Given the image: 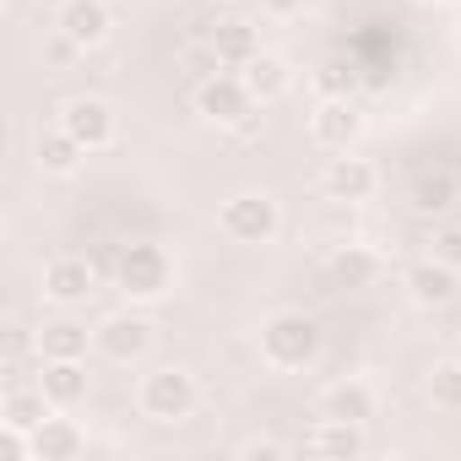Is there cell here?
<instances>
[{
  "instance_id": "6da1fadb",
  "label": "cell",
  "mask_w": 461,
  "mask_h": 461,
  "mask_svg": "<svg viewBox=\"0 0 461 461\" xmlns=\"http://www.w3.org/2000/svg\"><path fill=\"white\" fill-rule=\"evenodd\" d=\"M256 348H261V364H267V369H277V375H304V369L321 364L326 331H321V321L304 315V310H272V315L261 321V331H256Z\"/></svg>"
},
{
  "instance_id": "7a4b0ae2",
  "label": "cell",
  "mask_w": 461,
  "mask_h": 461,
  "mask_svg": "<svg viewBox=\"0 0 461 461\" xmlns=\"http://www.w3.org/2000/svg\"><path fill=\"white\" fill-rule=\"evenodd\" d=\"M174 277H179V267H174V256L158 240H136L114 261V288L125 294V304H158V299H168Z\"/></svg>"
},
{
  "instance_id": "3957f363",
  "label": "cell",
  "mask_w": 461,
  "mask_h": 461,
  "mask_svg": "<svg viewBox=\"0 0 461 461\" xmlns=\"http://www.w3.org/2000/svg\"><path fill=\"white\" fill-rule=\"evenodd\" d=\"M195 407H201V385L179 364H158V369H147L136 380V412L152 418V423H163V429L195 418Z\"/></svg>"
},
{
  "instance_id": "277c9868",
  "label": "cell",
  "mask_w": 461,
  "mask_h": 461,
  "mask_svg": "<svg viewBox=\"0 0 461 461\" xmlns=\"http://www.w3.org/2000/svg\"><path fill=\"white\" fill-rule=\"evenodd\" d=\"M217 228L228 245H272L283 234V206L267 190H234L217 206Z\"/></svg>"
},
{
  "instance_id": "5b68a950",
  "label": "cell",
  "mask_w": 461,
  "mask_h": 461,
  "mask_svg": "<svg viewBox=\"0 0 461 461\" xmlns=\"http://www.w3.org/2000/svg\"><path fill=\"white\" fill-rule=\"evenodd\" d=\"M195 114L212 120V125H222V131H240L245 136V131H256L261 104H256V93L245 87L240 71H217V77L195 82Z\"/></svg>"
},
{
  "instance_id": "8992f818",
  "label": "cell",
  "mask_w": 461,
  "mask_h": 461,
  "mask_svg": "<svg viewBox=\"0 0 461 461\" xmlns=\"http://www.w3.org/2000/svg\"><path fill=\"white\" fill-rule=\"evenodd\" d=\"M152 342H158V326H152L136 304H131V310H114V315H104V321L93 326V353L109 358V364H120V369L147 364Z\"/></svg>"
},
{
  "instance_id": "52a82bcc",
  "label": "cell",
  "mask_w": 461,
  "mask_h": 461,
  "mask_svg": "<svg viewBox=\"0 0 461 461\" xmlns=\"http://www.w3.org/2000/svg\"><path fill=\"white\" fill-rule=\"evenodd\" d=\"M310 141L331 158V152H358L364 141V109L358 98H321L310 109Z\"/></svg>"
},
{
  "instance_id": "ba28073f",
  "label": "cell",
  "mask_w": 461,
  "mask_h": 461,
  "mask_svg": "<svg viewBox=\"0 0 461 461\" xmlns=\"http://www.w3.org/2000/svg\"><path fill=\"white\" fill-rule=\"evenodd\" d=\"M60 125L87 147V158H93V152H109L114 136H120V114H114V104H109V98H93V93L71 98V104L60 109Z\"/></svg>"
},
{
  "instance_id": "9c48e42d",
  "label": "cell",
  "mask_w": 461,
  "mask_h": 461,
  "mask_svg": "<svg viewBox=\"0 0 461 461\" xmlns=\"http://www.w3.org/2000/svg\"><path fill=\"white\" fill-rule=\"evenodd\" d=\"M321 185H326L331 201H342V206H364V201L380 195V168H375L369 158H358V152H331Z\"/></svg>"
},
{
  "instance_id": "30bf717a",
  "label": "cell",
  "mask_w": 461,
  "mask_h": 461,
  "mask_svg": "<svg viewBox=\"0 0 461 461\" xmlns=\"http://www.w3.org/2000/svg\"><path fill=\"white\" fill-rule=\"evenodd\" d=\"M98 294V267L87 256H55L44 261V299L55 310H82Z\"/></svg>"
},
{
  "instance_id": "8fae6325",
  "label": "cell",
  "mask_w": 461,
  "mask_h": 461,
  "mask_svg": "<svg viewBox=\"0 0 461 461\" xmlns=\"http://www.w3.org/2000/svg\"><path fill=\"white\" fill-rule=\"evenodd\" d=\"M402 288H407V299H412L418 310H445V304H456V294H461V272L445 267V261H434V256H423L418 267H407Z\"/></svg>"
},
{
  "instance_id": "7c38bea8",
  "label": "cell",
  "mask_w": 461,
  "mask_h": 461,
  "mask_svg": "<svg viewBox=\"0 0 461 461\" xmlns=\"http://www.w3.org/2000/svg\"><path fill=\"white\" fill-rule=\"evenodd\" d=\"M55 28L87 55V50H98L104 39H109V28H114V17H109V0H60V12H55Z\"/></svg>"
},
{
  "instance_id": "4fadbf2b",
  "label": "cell",
  "mask_w": 461,
  "mask_h": 461,
  "mask_svg": "<svg viewBox=\"0 0 461 461\" xmlns=\"http://www.w3.org/2000/svg\"><path fill=\"white\" fill-rule=\"evenodd\" d=\"M33 385L50 396V407L71 412V407H82V402H87V358H44Z\"/></svg>"
},
{
  "instance_id": "5bb4252c",
  "label": "cell",
  "mask_w": 461,
  "mask_h": 461,
  "mask_svg": "<svg viewBox=\"0 0 461 461\" xmlns=\"http://www.w3.org/2000/svg\"><path fill=\"white\" fill-rule=\"evenodd\" d=\"M82 158H87V147H82L60 120L33 136V163H39V174H50V179H71V174L82 168Z\"/></svg>"
},
{
  "instance_id": "9a60e30c",
  "label": "cell",
  "mask_w": 461,
  "mask_h": 461,
  "mask_svg": "<svg viewBox=\"0 0 461 461\" xmlns=\"http://www.w3.org/2000/svg\"><path fill=\"white\" fill-rule=\"evenodd\" d=\"M456 201H461V179H456L450 168H418V174L407 179V206H412L418 217H445Z\"/></svg>"
},
{
  "instance_id": "2e32d148",
  "label": "cell",
  "mask_w": 461,
  "mask_h": 461,
  "mask_svg": "<svg viewBox=\"0 0 461 461\" xmlns=\"http://www.w3.org/2000/svg\"><path fill=\"white\" fill-rule=\"evenodd\" d=\"M321 412L326 418H342V423H375L380 418V396H375V385L369 380H337V385H326L321 391Z\"/></svg>"
},
{
  "instance_id": "e0dca14e",
  "label": "cell",
  "mask_w": 461,
  "mask_h": 461,
  "mask_svg": "<svg viewBox=\"0 0 461 461\" xmlns=\"http://www.w3.org/2000/svg\"><path fill=\"white\" fill-rule=\"evenodd\" d=\"M212 50L222 55V66L228 71H245L256 55H261V28L250 23V17H222V23H212Z\"/></svg>"
},
{
  "instance_id": "ac0fdd59",
  "label": "cell",
  "mask_w": 461,
  "mask_h": 461,
  "mask_svg": "<svg viewBox=\"0 0 461 461\" xmlns=\"http://www.w3.org/2000/svg\"><path fill=\"white\" fill-rule=\"evenodd\" d=\"M82 450H87V434H82L77 418L50 412V418L33 429V461H77Z\"/></svg>"
},
{
  "instance_id": "d6986e66",
  "label": "cell",
  "mask_w": 461,
  "mask_h": 461,
  "mask_svg": "<svg viewBox=\"0 0 461 461\" xmlns=\"http://www.w3.org/2000/svg\"><path fill=\"white\" fill-rule=\"evenodd\" d=\"M50 412H60V407H50V396L39 391V385H6V396H0V429H17V434H33Z\"/></svg>"
},
{
  "instance_id": "ffe728a7",
  "label": "cell",
  "mask_w": 461,
  "mask_h": 461,
  "mask_svg": "<svg viewBox=\"0 0 461 461\" xmlns=\"http://www.w3.org/2000/svg\"><path fill=\"white\" fill-rule=\"evenodd\" d=\"M304 450L310 456H364L369 439H364V423H342V418H315L310 434H304Z\"/></svg>"
},
{
  "instance_id": "44dd1931",
  "label": "cell",
  "mask_w": 461,
  "mask_h": 461,
  "mask_svg": "<svg viewBox=\"0 0 461 461\" xmlns=\"http://www.w3.org/2000/svg\"><path fill=\"white\" fill-rule=\"evenodd\" d=\"M326 277L337 283V288H369L375 277H380V256L369 250V245H337V250H326Z\"/></svg>"
},
{
  "instance_id": "7402d4cb",
  "label": "cell",
  "mask_w": 461,
  "mask_h": 461,
  "mask_svg": "<svg viewBox=\"0 0 461 461\" xmlns=\"http://www.w3.org/2000/svg\"><path fill=\"white\" fill-rule=\"evenodd\" d=\"M240 77H245V87L256 93V104H261V109H267V104H277V98L294 87V66H288L283 55H272V50H261Z\"/></svg>"
},
{
  "instance_id": "603a6c76",
  "label": "cell",
  "mask_w": 461,
  "mask_h": 461,
  "mask_svg": "<svg viewBox=\"0 0 461 461\" xmlns=\"http://www.w3.org/2000/svg\"><path fill=\"white\" fill-rule=\"evenodd\" d=\"M93 353V331L82 321H50L39 331V358H87Z\"/></svg>"
},
{
  "instance_id": "cb8c5ba5",
  "label": "cell",
  "mask_w": 461,
  "mask_h": 461,
  "mask_svg": "<svg viewBox=\"0 0 461 461\" xmlns=\"http://www.w3.org/2000/svg\"><path fill=\"white\" fill-rule=\"evenodd\" d=\"M423 396H429V407H439V412H461V358H439V364L423 375Z\"/></svg>"
},
{
  "instance_id": "d4e9b609",
  "label": "cell",
  "mask_w": 461,
  "mask_h": 461,
  "mask_svg": "<svg viewBox=\"0 0 461 461\" xmlns=\"http://www.w3.org/2000/svg\"><path fill=\"white\" fill-rule=\"evenodd\" d=\"M179 66H185V77H190V82H206V77L228 71V66H222V55L212 50V39H195V44H185V50H179Z\"/></svg>"
},
{
  "instance_id": "484cf974",
  "label": "cell",
  "mask_w": 461,
  "mask_h": 461,
  "mask_svg": "<svg viewBox=\"0 0 461 461\" xmlns=\"http://www.w3.org/2000/svg\"><path fill=\"white\" fill-rule=\"evenodd\" d=\"M353 87H358V77H353L348 60H326V66L315 71V93H321V98H353Z\"/></svg>"
},
{
  "instance_id": "4316f807",
  "label": "cell",
  "mask_w": 461,
  "mask_h": 461,
  "mask_svg": "<svg viewBox=\"0 0 461 461\" xmlns=\"http://www.w3.org/2000/svg\"><path fill=\"white\" fill-rule=\"evenodd\" d=\"M429 256L461 272V222H434V234H429Z\"/></svg>"
},
{
  "instance_id": "83f0119b",
  "label": "cell",
  "mask_w": 461,
  "mask_h": 461,
  "mask_svg": "<svg viewBox=\"0 0 461 461\" xmlns=\"http://www.w3.org/2000/svg\"><path fill=\"white\" fill-rule=\"evenodd\" d=\"M240 456H245V461H283V456H288V445H283V439H272V434H250V439L240 445Z\"/></svg>"
},
{
  "instance_id": "f1b7e54d",
  "label": "cell",
  "mask_w": 461,
  "mask_h": 461,
  "mask_svg": "<svg viewBox=\"0 0 461 461\" xmlns=\"http://www.w3.org/2000/svg\"><path fill=\"white\" fill-rule=\"evenodd\" d=\"M261 12H267L272 23H288V17H299V12H304V0H261Z\"/></svg>"
},
{
  "instance_id": "f546056e",
  "label": "cell",
  "mask_w": 461,
  "mask_h": 461,
  "mask_svg": "<svg viewBox=\"0 0 461 461\" xmlns=\"http://www.w3.org/2000/svg\"><path fill=\"white\" fill-rule=\"evenodd\" d=\"M418 6H434V12H450V6H461V0H418Z\"/></svg>"
},
{
  "instance_id": "4dcf8cb0",
  "label": "cell",
  "mask_w": 461,
  "mask_h": 461,
  "mask_svg": "<svg viewBox=\"0 0 461 461\" xmlns=\"http://www.w3.org/2000/svg\"><path fill=\"white\" fill-rule=\"evenodd\" d=\"M217 6H240V0H217Z\"/></svg>"
}]
</instances>
